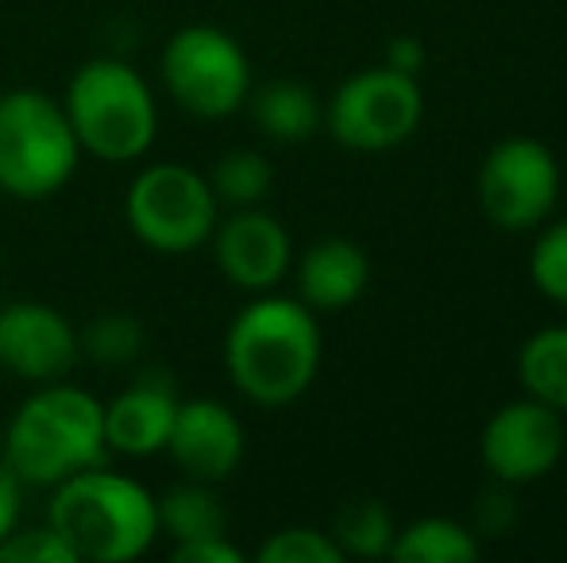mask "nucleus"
Returning a JSON list of instances; mask_svg holds the SVG:
<instances>
[{
    "label": "nucleus",
    "instance_id": "nucleus-1",
    "mask_svg": "<svg viewBox=\"0 0 567 563\" xmlns=\"http://www.w3.org/2000/svg\"><path fill=\"white\" fill-rule=\"evenodd\" d=\"M225 363L236 390L255 406H290L321 367V329L306 301L259 298L231 321Z\"/></svg>",
    "mask_w": 567,
    "mask_h": 563
},
{
    "label": "nucleus",
    "instance_id": "nucleus-2",
    "mask_svg": "<svg viewBox=\"0 0 567 563\" xmlns=\"http://www.w3.org/2000/svg\"><path fill=\"white\" fill-rule=\"evenodd\" d=\"M47 525L78 563H124L155 544L158 510L140 482L101 463L54 487Z\"/></svg>",
    "mask_w": 567,
    "mask_h": 563
},
{
    "label": "nucleus",
    "instance_id": "nucleus-3",
    "mask_svg": "<svg viewBox=\"0 0 567 563\" xmlns=\"http://www.w3.org/2000/svg\"><path fill=\"white\" fill-rule=\"evenodd\" d=\"M105 459V406L66 383H39V390L16 409L4 436L8 471L28 487H59Z\"/></svg>",
    "mask_w": 567,
    "mask_h": 563
},
{
    "label": "nucleus",
    "instance_id": "nucleus-4",
    "mask_svg": "<svg viewBox=\"0 0 567 563\" xmlns=\"http://www.w3.org/2000/svg\"><path fill=\"white\" fill-rule=\"evenodd\" d=\"M66 121L78 147L105 163H132L147 155L158 132L155 97L147 82L120 59H93L70 77Z\"/></svg>",
    "mask_w": 567,
    "mask_h": 563
},
{
    "label": "nucleus",
    "instance_id": "nucleus-5",
    "mask_svg": "<svg viewBox=\"0 0 567 563\" xmlns=\"http://www.w3.org/2000/svg\"><path fill=\"white\" fill-rule=\"evenodd\" d=\"M78 136L62 101L39 90L0 93V189L16 201L59 194L78 170Z\"/></svg>",
    "mask_w": 567,
    "mask_h": 563
},
{
    "label": "nucleus",
    "instance_id": "nucleus-6",
    "mask_svg": "<svg viewBox=\"0 0 567 563\" xmlns=\"http://www.w3.org/2000/svg\"><path fill=\"white\" fill-rule=\"evenodd\" d=\"M163 85L178 108L202 121H220L247 105L251 62L228 31L213 23H189L166 39Z\"/></svg>",
    "mask_w": 567,
    "mask_h": 563
},
{
    "label": "nucleus",
    "instance_id": "nucleus-7",
    "mask_svg": "<svg viewBox=\"0 0 567 563\" xmlns=\"http://www.w3.org/2000/svg\"><path fill=\"white\" fill-rule=\"evenodd\" d=\"M124 209L132 232L151 251L186 256L213 236L220 201L205 174L182 163H155L135 174Z\"/></svg>",
    "mask_w": 567,
    "mask_h": 563
},
{
    "label": "nucleus",
    "instance_id": "nucleus-8",
    "mask_svg": "<svg viewBox=\"0 0 567 563\" xmlns=\"http://www.w3.org/2000/svg\"><path fill=\"white\" fill-rule=\"evenodd\" d=\"M425 97L413 74L394 66H374L348 77L329 101L332 139L351 150H390L417 132Z\"/></svg>",
    "mask_w": 567,
    "mask_h": 563
},
{
    "label": "nucleus",
    "instance_id": "nucleus-9",
    "mask_svg": "<svg viewBox=\"0 0 567 563\" xmlns=\"http://www.w3.org/2000/svg\"><path fill=\"white\" fill-rule=\"evenodd\" d=\"M560 166L540 139H502L478 166V205L502 232H529L553 212Z\"/></svg>",
    "mask_w": 567,
    "mask_h": 563
},
{
    "label": "nucleus",
    "instance_id": "nucleus-10",
    "mask_svg": "<svg viewBox=\"0 0 567 563\" xmlns=\"http://www.w3.org/2000/svg\"><path fill=\"white\" fill-rule=\"evenodd\" d=\"M478 451H483V463L491 467L498 482H509V487L537 482L560 463L564 421L553 406L537 398L506 402L486 421Z\"/></svg>",
    "mask_w": 567,
    "mask_h": 563
},
{
    "label": "nucleus",
    "instance_id": "nucleus-11",
    "mask_svg": "<svg viewBox=\"0 0 567 563\" xmlns=\"http://www.w3.org/2000/svg\"><path fill=\"white\" fill-rule=\"evenodd\" d=\"M0 363L28 383H59L78 363V332L43 301L0 309Z\"/></svg>",
    "mask_w": 567,
    "mask_h": 563
},
{
    "label": "nucleus",
    "instance_id": "nucleus-12",
    "mask_svg": "<svg viewBox=\"0 0 567 563\" xmlns=\"http://www.w3.org/2000/svg\"><path fill=\"white\" fill-rule=\"evenodd\" d=\"M163 451L186 479L217 487L244 459V425L228 406L213 398L178 402L171 440H166Z\"/></svg>",
    "mask_w": 567,
    "mask_h": 563
},
{
    "label": "nucleus",
    "instance_id": "nucleus-13",
    "mask_svg": "<svg viewBox=\"0 0 567 563\" xmlns=\"http://www.w3.org/2000/svg\"><path fill=\"white\" fill-rule=\"evenodd\" d=\"M209 240L220 274L247 293H267L290 271V232L259 205L236 209L225 225L213 228Z\"/></svg>",
    "mask_w": 567,
    "mask_h": 563
},
{
    "label": "nucleus",
    "instance_id": "nucleus-14",
    "mask_svg": "<svg viewBox=\"0 0 567 563\" xmlns=\"http://www.w3.org/2000/svg\"><path fill=\"white\" fill-rule=\"evenodd\" d=\"M178 398L158 378H140L105 406V444L120 456H158L171 440Z\"/></svg>",
    "mask_w": 567,
    "mask_h": 563
},
{
    "label": "nucleus",
    "instance_id": "nucleus-15",
    "mask_svg": "<svg viewBox=\"0 0 567 563\" xmlns=\"http://www.w3.org/2000/svg\"><path fill=\"white\" fill-rule=\"evenodd\" d=\"M371 282L367 251L351 240H321L301 256L298 293L309 309H348Z\"/></svg>",
    "mask_w": 567,
    "mask_h": 563
},
{
    "label": "nucleus",
    "instance_id": "nucleus-16",
    "mask_svg": "<svg viewBox=\"0 0 567 563\" xmlns=\"http://www.w3.org/2000/svg\"><path fill=\"white\" fill-rule=\"evenodd\" d=\"M251 116L262 128V136L275 143H306L321 128L324 108L317 93L301 82H267L262 90L247 93Z\"/></svg>",
    "mask_w": 567,
    "mask_h": 563
},
{
    "label": "nucleus",
    "instance_id": "nucleus-17",
    "mask_svg": "<svg viewBox=\"0 0 567 563\" xmlns=\"http://www.w3.org/2000/svg\"><path fill=\"white\" fill-rule=\"evenodd\" d=\"M517 378L525 394L556 414H567V324L533 332L517 352Z\"/></svg>",
    "mask_w": 567,
    "mask_h": 563
},
{
    "label": "nucleus",
    "instance_id": "nucleus-18",
    "mask_svg": "<svg viewBox=\"0 0 567 563\" xmlns=\"http://www.w3.org/2000/svg\"><path fill=\"white\" fill-rule=\"evenodd\" d=\"M158 510V529H166L174 544L205 541V536H228V513L209 482L186 479L182 487L166 490Z\"/></svg>",
    "mask_w": 567,
    "mask_h": 563
},
{
    "label": "nucleus",
    "instance_id": "nucleus-19",
    "mask_svg": "<svg viewBox=\"0 0 567 563\" xmlns=\"http://www.w3.org/2000/svg\"><path fill=\"white\" fill-rule=\"evenodd\" d=\"M478 536L449 518H421L394 533L386 556L398 563H471L478 560Z\"/></svg>",
    "mask_w": 567,
    "mask_h": 563
},
{
    "label": "nucleus",
    "instance_id": "nucleus-20",
    "mask_svg": "<svg viewBox=\"0 0 567 563\" xmlns=\"http://www.w3.org/2000/svg\"><path fill=\"white\" fill-rule=\"evenodd\" d=\"M394 513L379 502V498H355V502L340 505L337 518H332V541L348 556L379 560L394 544Z\"/></svg>",
    "mask_w": 567,
    "mask_h": 563
},
{
    "label": "nucleus",
    "instance_id": "nucleus-21",
    "mask_svg": "<svg viewBox=\"0 0 567 563\" xmlns=\"http://www.w3.org/2000/svg\"><path fill=\"white\" fill-rule=\"evenodd\" d=\"M209 186L217 201L231 209H255L267 201L270 186H275V170L259 150H228L209 174Z\"/></svg>",
    "mask_w": 567,
    "mask_h": 563
},
{
    "label": "nucleus",
    "instance_id": "nucleus-22",
    "mask_svg": "<svg viewBox=\"0 0 567 563\" xmlns=\"http://www.w3.org/2000/svg\"><path fill=\"white\" fill-rule=\"evenodd\" d=\"M140 347L143 324L132 313H105L78 332V355H90L93 363H105V367L132 363L140 355Z\"/></svg>",
    "mask_w": 567,
    "mask_h": 563
},
{
    "label": "nucleus",
    "instance_id": "nucleus-23",
    "mask_svg": "<svg viewBox=\"0 0 567 563\" xmlns=\"http://www.w3.org/2000/svg\"><path fill=\"white\" fill-rule=\"evenodd\" d=\"M259 563H343V552L337 549L329 533L321 529H282L270 541H262V549L255 552Z\"/></svg>",
    "mask_w": 567,
    "mask_h": 563
},
{
    "label": "nucleus",
    "instance_id": "nucleus-24",
    "mask_svg": "<svg viewBox=\"0 0 567 563\" xmlns=\"http://www.w3.org/2000/svg\"><path fill=\"white\" fill-rule=\"evenodd\" d=\"M529 279L556 305H567V220L545 228L533 243Z\"/></svg>",
    "mask_w": 567,
    "mask_h": 563
},
{
    "label": "nucleus",
    "instance_id": "nucleus-25",
    "mask_svg": "<svg viewBox=\"0 0 567 563\" xmlns=\"http://www.w3.org/2000/svg\"><path fill=\"white\" fill-rule=\"evenodd\" d=\"M0 563H78L62 536L51 525L43 529H12L0 541Z\"/></svg>",
    "mask_w": 567,
    "mask_h": 563
},
{
    "label": "nucleus",
    "instance_id": "nucleus-26",
    "mask_svg": "<svg viewBox=\"0 0 567 563\" xmlns=\"http://www.w3.org/2000/svg\"><path fill=\"white\" fill-rule=\"evenodd\" d=\"M174 563H244V552L228 544V536H205L174 544Z\"/></svg>",
    "mask_w": 567,
    "mask_h": 563
},
{
    "label": "nucleus",
    "instance_id": "nucleus-27",
    "mask_svg": "<svg viewBox=\"0 0 567 563\" xmlns=\"http://www.w3.org/2000/svg\"><path fill=\"white\" fill-rule=\"evenodd\" d=\"M20 487L23 482L16 479L4 459H0V541H4L16 529V521H20Z\"/></svg>",
    "mask_w": 567,
    "mask_h": 563
},
{
    "label": "nucleus",
    "instance_id": "nucleus-28",
    "mask_svg": "<svg viewBox=\"0 0 567 563\" xmlns=\"http://www.w3.org/2000/svg\"><path fill=\"white\" fill-rule=\"evenodd\" d=\"M421 62H425V46H421L417 39L398 35L394 43H390V51H386V66L402 70V74H417Z\"/></svg>",
    "mask_w": 567,
    "mask_h": 563
}]
</instances>
